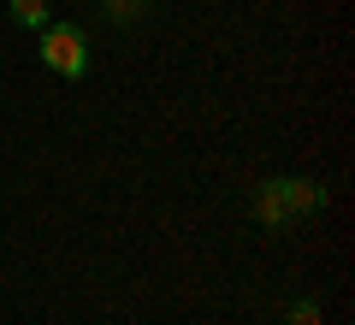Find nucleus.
I'll return each mask as SVG.
<instances>
[{
  "label": "nucleus",
  "mask_w": 355,
  "mask_h": 325,
  "mask_svg": "<svg viewBox=\"0 0 355 325\" xmlns=\"http://www.w3.org/2000/svg\"><path fill=\"white\" fill-rule=\"evenodd\" d=\"M314 207H326V189L314 177H272L254 195V219L261 225H284L291 213H314Z\"/></svg>",
  "instance_id": "f257e3e1"
},
{
  "label": "nucleus",
  "mask_w": 355,
  "mask_h": 325,
  "mask_svg": "<svg viewBox=\"0 0 355 325\" xmlns=\"http://www.w3.org/2000/svg\"><path fill=\"white\" fill-rule=\"evenodd\" d=\"M36 48H42V65L60 71V77H83L89 71V42H83V30H77V24H48Z\"/></svg>",
  "instance_id": "f03ea898"
},
{
  "label": "nucleus",
  "mask_w": 355,
  "mask_h": 325,
  "mask_svg": "<svg viewBox=\"0 0 355 325\" xmlns=\"http://www.w3.org/2000/svg\"><path fill=\"white\" fill-rule=\"evenodd\" d=\"M12 24H24V30H48L53 18H48V0H12Z\"/></svg>",
  "instance_id": "7ed1b4c3"
},
{
  "label": "nucleus",
  "mask_w": 355,
  "mask_h": 325,
  "mask_svg": "<svg viewBox=\"0 0 355 325\" xmlns=\"http://www.w3.org/2000/svg\"><path fill=\"white\" fill-rule=\"evenodd\" d=\"M284 325H320V301L314 296H296L291 308H284Z\"/></svg>",
  "instance_id": "20e7f679"
},
{
  "label": "nucleus",
  "mask_w": 355,
  "mask_h": 325,
  "mask_svg": "<svg viewBox=\"0 0 355 325\" xmlns=\"http://www.w3.org/2000/svg\"><path fill=\"white\" fill-rule=\"evenodd\" d=\"M142 12V0H107V18L113 24H125V18H137Z\"/></svg>",
  "instance_id": "39448f33"
}]
</instances>
